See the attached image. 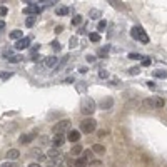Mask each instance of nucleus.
Listing matches in <instances>:
<instances>
[{
  "label": "nucleus",
  "instance_id": "1",
  "mask_svg": "<svg viewBox=\"0 0 167 167\" xmlns=\"http://www.w3.org/2000/svg\"><path fill=\"white\" fill-rule=\"evenodd\" d=\"M80 110H82L85 115H90V114L95 112V102H94V99H90V97H85V99L82 100Z\"/></svg>",
  "mask_w": 167,
  "mask_h": 167
},
{
  "label": "nucleus",
  "instance_id": "2",
  "mask_svg": "<svg viewBox=\"0 0 167 167\" xmlns=\"http://www.w3.org/2000/svg\"><path fill=\"white\" fill-rule=\"evenodd\" d=\"M95 124L97 122L94 120V119H90V117H89V119H84V120L80 122V130L85 134H90L95 130Z\"/></svg>",
  "mask_w": 167,
  "mask_h": 167
},
{
  "label": "nucleus",
  "instance_id": "3",
  "mask_svg": "<svg viewBox=\"0 0 167 167\" xmlns=\"http://www.w3.org/2000/svg\"><path fill=\"white\" fill-rule=\"evenodd\" d=\"M69 129H70V120L65 119V120H60V122H57V124L54 125V134H57V135H64V132L69 130Z\"/></svg>",
  "mask_w": 167,
  "mask_h": 167
},
{
  "label": "nucleus",
  "instance_id": "4",
  "mask_svg": "<svg viewBox=\"0 0 167 167\" xmlns=\"http://www.w3.org/2000/svg\"><path fill=\"white\" fill-rule=\"evenodd\" d=\"M29 45H30V37H24V38H20V40L15 42V49H17V50L29 49Z\"/></svg>",
  "mask_w": 167,
  "mask_h": 167
},
{
  "label": "nucleus",
  "instance_id": "5",
  "mask_svg": "<svg viewBox=\"0 0 167 167\" xmlns=\"http://www.w3.org/2000/svg\"><path fill=\"white\" fill-rule=\"evenodd\" d=\"M24 12H25V13H29V15H35V17H37L38 13H40V7H38L37 4H30L29 7H25V8H24Z\"/></svg>",
  "mask_w": 167,
  "mask_h": 167
},
{
  "label": "nucleus",
  "instance_id": "6",
  "mask_svg": "<svg viewBox=\"0 0 167 167\" xmlns=\"http://www.w3.org/2000/svg\"><path fill=\"white\" fill-rule=\"evenodd\" d=\"M67 139H69L70 142H79V139H80V132H79V130H75V129L69 130V134H67Z\"/></svg>",
  "mask_w": 167,
  "mask_h": 167
},
{
  "label": "nucleus",
  "instance_id": "7",
  "mask_svg": "<svg viewBox=\"0 0 167 167\" xmlns=\"http://www.w3.org/2000/svg\"><path fill=\"white\" fill-rule=\"evenodd\" d=\"M112 105H114V99H112V97H105V99H102V102H100V109H104V110L110 109Z\"/></svg>",
  "mask_w": 167,
  "mask_h": 167
},
{
  "label": "nucleus",
  "instance_id": "8",
  "mask_svg": "<svg viewBox=\"0 0 167 167\" xmlns=\"http://www.w3.org/2000/svg\"><path fill=\"white\" fill-rule=\"evenodd\" d=\"M142 33H144V30L140 29V27H139V25H135V27H132V29H130V35H132L134 38H140V35Z\"/></svg>",
  "mask_w": 167,
  "mask_h": 167
},
{
  "label": "nucleus",
  "instance_id": "9",
  "mask_svg": "<svg viewBox=\"0 0 167 167\" xmlns=\"http://www.w3.org/2000/svg\"><path fill=\"white\" fill-rule=\"evenodd\" d=\"M7 159L8 160H15V159H18V155H20V152H18V150L17 149H10V150H7Z\"/></svg>",
  "mask_w": 167,
  "mask_h": 167
},
{
  "label": "nucleus",
  "instance_id": "10",
  "mask_svg": "<svg viewBox=\"0 0 167 167\" xmlns=\"http://www.w3.org/2000/svg\"><path fill=\"white\" fill-rule=\"evenodd\" d=\"M10 38L12 40H20V38H24V32L22 30H12L10 32Z\"/></svg>",
  "mask_w": 167,
  "mask_h": 167
},
{
  "label": "nucleus",
  "instance_id": "11",
  "mask_svg": "<svg viewBox=\"0 0 167 167\" xmlns=\"http://www.w3.org/2000/svg\"><path fill=\"white\" fill-rule=\"evenodd\" d=\"M45 65L47 67H57V57H54V55H50V57H47L45 58Z\"/></svg>",
  "mask_w": 167,
  "mask_h": 167
},
{
  "label": "nucleus",
  "instance_id": "12",
  "mask_svg": "<svg viewBox=\"0 0 167 167\" xmlns=\"http://www.w3.org/2000/svg\"><path fill=\"white\" fill-rule=\"evenodd\" d=\"M100 15H102V13H100V10H97V8H92L90 12H89V17H90L92 20H99Z\"/></svg>",
  "mask_w": 167,
  "mask_h": 167
},
{
  "label": "nucleus",
  "instance_id": "13",
  "mask_svg": "<svg viewBox=\"0 0 167 167\" xmlns=\"http://www.w3.org/2000/svg\"><path fill=\"white\" fill-rule=\"evenodd\" d=\"M152 75L155 79H167V70H154Z\"/></svg>",
  "mask_w": 167,
  "mask_h": 167
},
{
  "label": "nucleus",
  "instance_id": "14",
  "mask_svg": "<svg viewBox=\"0 0 167 167\" xmlns=\"http://www.w3.org/2000/svg\"><path fill=\"white\" fill-rule=\"evenodd\" d=\"M33 140V134H25L20 137V144H29V142Z\"/></svg>",
  "mask_w": 167,
  "mask_h": 167
},
{
  "label": "nucleus",
  "instance_id": "15",
  "mask_svg": "<svg viewBox=\"0 0 167 167\" xmlns=\"http://www.w3.org/2000/svg\"><path fill=\"white\" fill-rule=\"evenodd\" d=\"M82 146H80V144H75V146L74 147H72V150H70V154L72 155H80V154H82Z\"/></svg>",
  "mask_w": 167,
  "mask_h": 167
},
{
  "label": "nucleus",
  "instance_id": "16",
  "mask_svg": "<svg viewBox=\"0 0 167 167\" xmlns=\"http://www.w3.org/2000/svg\"><path fill=\"white\" fill-rule=\"evenodd\" d=\"M64 142H65L64 135H57V137L54 139V147H60V146H64Z\"/></svg>",
  "mask_w": 167,
  "mask_h": 167
},
{
  "label": "nucleus",
  "instance_id": "17",
  "mask_svg": "<svg viewBox=\"0 0 167 167\" xmlns=\"http://www.w3.org/2000/svg\"><path fill=\"white\" fill-rule=\"evenodd\" d=\"M74 166H75V167H85V166H87V159H85V157L77 159V160L74 162Z\"/></svg>",
  "mask_w": 167,
  "mask_h": 167
},
{
  "label": "nucleus",
  "instance_id": "18",
  "mask_svg": "<svg viewBox=\"0 0 167 167\" xmlns=\"http://www.w3.org/2000/svg\"><path fill=\"white\" fill-rule=\"evenodd\" d=\"M92 150H94L95 154H104V152H105V147L100 146V144H95V146H92Z\"/></svg>",
  "mask_w": 167,
  "mask_h": 167
},
{
  "label": "nucleus",
  "instance_id": "19",
  "mask_svg": "<svg viewBox=\"0 0 167 167\" xmlns=\"http://www.w3.org/2000/svg\"><path fill=\"white\" fill-rule=\"evenodd\" d=\"M142 105L146 109H154L155 105H154V99H146L144 102H142Z\"/></svg>",
  "mask_w": 167,
  "mask_h": 167
},
{
  "label": "nucleus",
  "instance_id": "20",
  "mask_svg": "<svg viewBox=\"0 0 167 167\" xmlns=\"http://www.w3.org/2000/svg\"><path fill=\"white\" fill-rule=\"evenodd\" d=\"M89 38H90L92 42H100V33L99 32H92V33H89Z\"/></svg>",
  "mask_w": 167,
  "mask_h": 167
},
{
  "label": "nucleus",
  "instance_id": "21",
  "mask_svg": "<svg viewBox=\"0 0 167 167\" xmlns=\"http://www.w3.org/2000/svg\"><path fill=\"white\" fill-rule=\"evenodd\" d=\"M22 58H24V57H22V55H12V57L8 58V62H12V64H17V62H20Z\"/></svg>",
  "mask_w": 167,
  "mask_h": 167
},
{
  "label": "nucleus",
  "instance_id": "22",
  "mask_svg": "<svg viewBox=\"0 0 167 167\" xmlns=\"http://www.w3.org/2000/svg\"><path fill=\"white\" fill-rule=\"evenodd\" d=\"M69 13V8L67 7H58L57 8V15H67Z\"/></svg>",
  "mask_w": 167,
  "mask_h": 167
},
{
  "label": "nucleus",
  "instance_id": "23",
  "mask_svg": "<svg viewBox=\"0 0 167 167\" xmlns=\"http://www.w3.org/2000/svg\"><path fill=\"white\" fill-rule=\"evenodd\" d=\"M77 44H79V38H77V37H70V42H69L70 49H75V47H77Z\"/></svg>",
  "mask_w": 167,
  "mask_h": 167
},
{
  "label": "nucleus",
  "instance_id": "24",
  "mask_svg": "<svg viewBox=\"0 0 167 167\" xmlns=\"http://www.w3.org/2000/svg\"><path fill=\"white\" fill-rule=\"evenodd\" d=\"M105 27H107V22H105V20H100L99 25H97V30H99V32H104Z\"/></svg>",
  "mask_w": 167,
  "mask_h": 167
},
{
  "label": "nucleus",
  "instance_id": "25",
  "mask_svg": "<svg viewBox=\"0 0 167 167\" xmlns=\"http://www.w3.org/2000/svg\"><path fill=\"white\" fill-rule=\"evenodd\" d=\"M154 105H155V107H162V105H164L162 97H155V99H154Z\"/></svg>",
  "mask_w": 167,
  "mask_h": 167
},
{
  "label": "nucleus",
  "instance_id": "26",
  "mask_svg": "<svg viewBox=\"0 0 167 167\" xmlns=\"http://www.w3.org/2000/svg\"><path fill=\"white\" fill-rule=\"evenodd\" d=\"M82 24V17L80 15H75L74 18H72V25H80Z\"/></svg>",
  "mask_w": 167,
  "mask_h": 167
},
{
  "label": "nucleus",
  "instance_id": "27",
  "mask_svg": "<svg viewBox=\"0 0 167 167\" xmlns=\"http://www.w3.org/2000/svg\"><path fill=\"white\" fill-rule=\"evenodd\" d=\"M129 58H132V60H139V58H142V55L137 54V52H130V54H129Z\"/></svg>",
  "mask_w": 167,
  "mask_h": 167
},
{
  "label": "nucleus",
  "instance_id": "28",
  "mask_svg": "<svg viewBox=\"0 0 167 167\" xmlns=\"http://www.w3.org/2000/svg\"><path fill=\"white\" fill-rule=\"evenodd\" d=\"M35 18H37V17H29V18L25 20V24H27V27H32V25L35 24Z\"/></svg>",
  "mask_w": 167,
  "mask_h": 167
},
{
  "label": "nucleus",
  "instance_id": "29",
  "mask_svg": "<svg viewBox=\"0 0 167 167\" xmlns=\"http://www.w3.org/2000/svg\"><path fill=\"white\" fill-rule=\"evenodd\" d=\"M139 72H140V69H139V67H130V69H129V74L130 75H137Z\"/></svg>",
  "mask_w": 167,
  "mask_h": 167
},
{
  "label": "nucleus",
  "instance_id": "30",
  "mask_svg": "<svg viewBox=\"0 0 167 167\" xmlns=\"http://www.w3.org/2000/svg\"><path fill=\"white\" fill-rule=\"evenodd\" d=\"M55 155H58V150H57V147H52L49 150V157H55Z\"/></svg>",
  "mask_w": 167,
  "mask_h": 167
},
{
  "label": "nucleus",
  "instance_id": "31",
  "mask_svg": "<svg viewBox=\"0 0 167 167\" xmlns=\"http://www.w3.org/2000/svg\"><path fill=\"white\" fill-rule=\"evenodd\" d=\"M99 77H100V79H107V77H109V72L107 70H100L99 72Z\"/></svg>",
  "mask_w": 167,
  "mask_h": 167
},
{
  "label": "nucleus",
  "instance_id": "32",
  "mask_svg": "<svg viewBox=\"0 0 167 167\" xmlns=\"http://www.w3.org/2000/svg\"><path fill=\"white\" fill-rule=\"evenodd\" d=\"M52 47H54V50H60V44H58L57 40L52 42Z\"/></svg>",
  "mask_w": 167,
  "mask_h": 167
},
{
  "label": "nucleus",
  "instance_id": "33",
  "mask_svg": "<svg viewBox=\"0 0 167 167\" xmlns=\"http://www.w3.org/2000/svg\"><path fill=\"white\" fill-rule=\"evenodd\" d=\"M107 50H109V47H104V49H99V55H105V54H107Z\"/></svg>",
  "mask_w": 167,
  "mask_h": 167
},
{
  "label": "nucleus",
  "instance_id": "34",
  "mask_svg": "<svg viewBox=\"0 0 167 167\" xmlns=\"http://www.w3.org/2000/svg\"><path fill=\"white\" fill-rule=\"evenodd\" d=\"M109 4L112 5V7H119V8L122 7V2H109Z\"/></svg>",
  "mask_w": 167,
  "mask_h": 167
},
{
  "label": "nucleus",
  "instance_id": "35",
  "mask_svg": "<svg viewBox=\"0 0 167 167\" xmlns=\"http://www.w3.org/2000/svg\"><path fill=\"white\" fill-rule=\"evenodd\" d=\"M0 167H15V164H12V162H10V160H8V162L2 164V166H0Z\"/></svg>",
  "mask_w": 167,
  "mask_h": 167
},
{
  "label": "nucleus",
  "instance_id": "36",
  "mask_svg": "<svg viewBox=\"0 0 167 167\" xmlns=\"http://www.w3.org/2000/svg\"><path fill=\"white\" fill-rule=\"evenodd\" d=\"M87 62H89V64L95 62V57H94V55H87Z\"/></svg>",
  "mask_w": 167,
  "mask_h": 167
},
{
  "label": "nucleus",
  "instance_id": "37",
  "mask_svg": "<svg viewBox=\"0 0 167 167\" xmlns=\"http://www.w3.org/2000/svg\"><path fill=\"white\" fill-rule=\"evenodd\" d=\"M7 12H8V10L5 7H0V15H7Z\"/></svg>",
  "mask_w": 167,
  "mask_h": 167
},
{
  "label": "nucleus",
  "instance_id": "38",
  "mask_svg": "<svg viewBox=\"0 0 167 167\" xmlns=\"http://www.w3.org/2000/svg\"><path fill=\"white\" fill-rule=\"evenodd\" d=\"M142 65H150V60L149 58H142Z\"/></svg>",
  "mask_w": 167,
  "mask_h": 167
},
{
  "label": "nucleus",
  "instance_id": "39",
  "mask_svg": "<svg viewBox=\"0 0 167 167\" xmlns=\"http://www.w3.org/2000/svg\"><path fill=\"white\" fill-rule=\"evenodd\" d=\"M32 60H33V62H38V60H40V55H32Z\"/></svg>",
  "mask_w": 167,
  "mask_h": 167
},
{
  "label": "nucleus",
  "instance_id": "40",
  "mask_svg": "<svg viewBox=\"0 0 167 167\" xmlns=\"http://www.w3.org/2000/svg\"><path fill=\"white\" fill-rule=\"evenodd\" d=\"M104 135H107V130H99V137H104Z\"/></svg>",
  "mask_w": 167,
  "mask_h": 167
},
{
  "label": "nucleus",
  "instance_id": "41",
  "mask_svg": "<svg viewBox=\"0 0 167 167\" xmlns=\"http://www.w3.org/2000/svg\"><path fill=\"white\" fill-rule=\"evenodd\" d=\"M2 29H5V22L4 20H0V30H2Z\"/></svg>",
  "mask_w": 167,
  "mask_h": 167
},
{
  "label": "nucleus",
  "instance_id": "42",
  "mask_svg": "<svg viewBox=\"0 0 167 167\" xmlns=\"http://www.w3.org/2000/svg\"><path fill=\"white\" fill-rule=\"evenodd\" d=\"M27 167H40V166H38V164H29Z\"/></svg>",
  "mask_w": 167,
  "mask_h": 167
},
{
  "label": "nucleus",
  "instance_id": "43",
  "mask_svg": "<svg viewBox=\"0 0 167 167\" xmlns=\"http://www.w3.org/2000/svg\"><path fill=\"white\" fill-rule=\"evenodd\" d=\"M49 167H54V166H49Z\"/></svg>",
  "mask_w": 167,
  "mask_h": 167
}]
</instances>
